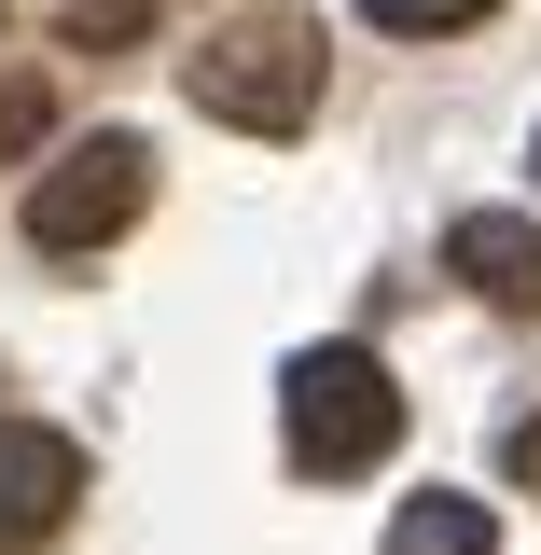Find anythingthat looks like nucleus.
<instances>
[{
	"mask_svg": "<svg viewBox=\"0 0 541 555\" xmlns=\"http://www.w3.org/2000/svg\"><path fill=\"white\" fill-rule=\"evenodd\" d=\"M181 98H195L208 126H236V139H306L320 126V14H292V0L222 14L195 56H181Z\"/></svg>",
	"mask_w": 541,
	"mask_h": 555,
	"instance_id": "1",
	"label": "nucleus"
},
{
	"mask_svg": "<svg viewBox=\"0 0 541 555\" xmlns=\"http://www.w3.org/2000/svg\"><path fill=\"white\" fill-rule=\"evenodd\" d=\"M139 28H153V0H69V42H98V56H126Z\"/></svg>",
	"mask_w": 541,
	"mask_h": 555,
	"instance_id": "8",
	"label": "nucleus"
},
{
	"mask_svg": "<svg viewBox=\"0 0 541 555\" xmlns=\"http://www.w3.org/2000/svg\"><path fill=\"white\" fill-rule=\"evenodd\" d=\"M514 473H528V486H541V416H528V430H514Z\"/></svg>",
	"mask_w": 541,
	"mask_h": 555,
	"instance_id": "9",
	"label": "nucleus"
},
{
	"mask_svg": "<svg viewBox=\"0 0 541 555\" xmlns=\"http://www.w3.org/2000/svg\"><path fill=\"white\" fill-rule=\"evenodd\" d=\"M500 542V514H486L473 486H416L403 514H389V555H486Z\"/></svg>",
	"mask_w": 541,
	"mask_h": 555,
	"instance_id": "6",
	"label": "nucleus"
},
{
	"mask_svg": "<svg viewBox=\"0 0 541 555\" xmlns=\"http://www.w3.org/2000/svg\"><path fill=\"white\" fill-rule=\"evenodd\" d=\"M361 14H375L389 42H430V28H486L500 0H361Z\"/></svg>",
	"mask_w": 541,
	"mask_h": 555,
	"instance_id": "7",
	"label": "nucleus"
},
{
	"mask_svg": "<svg viewBox=\"0 0 541 555\" xmlns=\"http://www.w3.org/2000/svg\"><path fill=\"white\" fill-rule=\"evenodd\" d=\"M139 208H153V139L139 126H98L69 139L56 167L28 181V250H56V264H83V250H112Z\"/></svg>",
	"mask_w": 541,
	"mask_h": 555,
	"instance_id": "3",
	"label": "nucleus"
},
{
	"mask_svg": "<svg viewBox=\"0 0 541 555\" xmlns=\"http://www.w3.org/2000/svg\"><path fill=\"white\" fill-rule=\"evenodd\" d=\"M69 500H83V444H69V430H42V416H0V555L56 542Z\"/></svg>",
	"mask_w": 541,
	"mask_h": 555,
	"instance_id": "4",
	"label": "nucleus"
},
{
	"mask_svg": "<svg viewBox=\"0 0 541 555\" xmlns=\"http://www.w3.org/2000/svg\"><path fill=\"white\" fill-rule=\"evenodd\" d=\"M278 430H292V473H375L389 444H403V375L375 361V347H292V375H278Z\"/></svg>",
	"mask_w": 541,
	"mask_h": 555,
	"instance_id": "2",
	"label": "nucleus"
},
{
	"mask_svg": "<svg viewBox=\"0 0 541 555\" xmlns=\"http://www.w3.org/2000/svg\"><path fill=\"white\" fill-rule=\"evenodd\" d=\"M528 167H541V153H528Z\"/></svg>",
	"mask_w": 541,
	"mask_h": 555,
	"instance_id": "10",
	"label": "nucleus"
},
{
	"mask_svg": "<svg viewBox=\"0 0 541 555\" xmlns=\"http://www.w3.org/2000/svg\"><path fill=\"white\" fill-rule=\"evenodd\" d=\"M445 264H459L473 306L541 320V222H514V208H459V222H445Z\"/></svg>",
	"mask_w": 541,
	"mask_h": 555,
	"instance_id": "5",
	"label": "nucleus"
}]
</instances>
